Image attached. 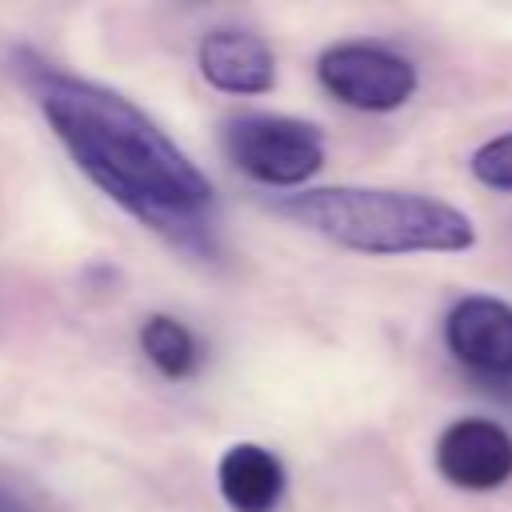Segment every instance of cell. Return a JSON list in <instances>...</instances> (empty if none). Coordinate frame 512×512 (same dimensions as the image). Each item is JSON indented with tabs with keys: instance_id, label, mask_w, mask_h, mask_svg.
<instances>
[{
	"instance_id": "6da1fadb",
	"label": "cell",
	"mask_w": 512,
	"mask_h": 512,
	"mask_svg": "<svg viewBox=\"0 0 512 512\" xmlns=\"http://www.w3.org/2000/svg\"><path fill=\"white\" fill-rule=\"evenodd\" d=\"M20 80L72 164L148 228L192 240L212 212V180L128 96L72 76L32 52H16Z\"/></svg>"
},
{
	"instance_id": "7a4b0ae2",
	"label": "cell",
	"mask_w": 512,
	"mask_h": 512,
	"mask_svg": "<svg viewBox=\"0 0 512 512\" xmlns=\"http://www.w3.org/2000/svg\"><path fill=\"white\" fill-rule=\"evenodd\" d=\"M276 212L292 224L364 256H412V252H468L476 224L448 200L404 188L328 184L300 188L276 200Z\"/></svg>"
},
{
	"instance_id": "3957f363",
	"label": "cell",
	"mask_w": 512,
	"mask_h": 512,
	"mask_svg": "<svg viewBox=\"0 0 512 512\" xmlns=\"http://www.w3.org/2000/svg\"><path fill=\"white\" fill-rule=\"evenodd\" d=\"M228 160L256 184L304 188L324 168V136L316 124L272 112H244L224 124Z\"/></svg>"
},
{
	"instance_id": "277c9868",
	"label": "cell",
	"mask_w": 512,
	"mask_h": 512,
	"mask_svg": "<svg viewBox=\"0 0 512 512\" xmlns=\"http://www.w3.org/2000/svg\"><path fill=\"white\" fill-rule=\"evenodd\" d=\"M316 80L328 96L356 112H392L408 104L420 84L416 64L408 56L368 40H344L324 48L316 60Z\"/></svg>"
},
{
	"instance_id": "5b68a950",
	"label": "cell",
	"mask_w": 512,
	"mask_h": 512,
	"mask_svg": "<svg viewBox=\"0 0 512 512\" xmlns=\"http://www.w3.org/2000/svg\"><path fill=\"white\" fill-rule=\"evenodd\" d=\"M432 460L452 488L492 492L512 480V436L488 416H464L440 432Z\"/></svg>"
},
{
	"instance_id": "8992f818",
	"label": "cell",
	"mask_w": 512,
	"mask_h": 512,
	"mask_svg": "<svg viewBox=\"0 0 512 512\" xmlns=\"http://www.w3.org/2000/svg\"><path fill=\"white\" fill-rule=\"evenodd\" d=\"M448 352L476 376L508 380L512 376V304L500 296H464L444 320Z\"/></svg>"
},
{
	"instance_id": "52a82bcc",
	"label": "cell",
	"mask_w": 512,
	"mask_h": 512,
	"mask_svg": "<svg viewBox=\"0 0 512 512\" xmlns=\"http://www.w3.org/2000/svg\"><path fill=\"white\" fill-rule=\"evenodd\" d=\"M200 76L228 96H260L276 84L272 48L244 28H212L196 44Z\"/></svg>"
},
{
	"instance_id": "ba28073f",
	"label": "cell",
	"mask_w": 512,
	"mask_h": 512,
	"mask_svg": "<svg viewBox=\"0 0 512 512\" xmlns=\"http://www.w3.org/2000/svg\"><path fill=\"white\" fill-rule=\"evenodd\" d=\"M220 496L232 512H276L284 496V464L264 444H232L216 464Z\"/></svg>"
},
{
	"instance_id": "9c48e42d",
	"label": "cell",
	"mask_w": 512,
	"mask_h": 512,
	"mask_svg": "<svg viewBox=\"0 0 512 512\" xmlns=\"http://www.w3.org/2000/svg\"><path fill=\"white\" fill-rule=\"evenodd\" d=\"M140 348H144V356L156 364V372L168 376V380H188V376H196V368H200V360H204V352H200L192 328L180 324L176 316H164V312H152V316L140 324Z\"/></svg>"
},
{
	"instance_id": "30bf717a",
	"label": "cell",
	"mask_w": 512,
	"mask_h": 512,
	"mask_svg": "<svg viewBox=\"0 0 512 512\" xmlns=\"http://www.w3.org/2000/svg\"><path fill=\"white\" fill-rule=\"evenodd\" d=\"M468 168H472V176H476L484 188L512 192V132L484 140V144L472 152Z\"/></svg>"
},
{
	"instance_id": "8fae6325",
	"label": "cell",
	"mask_w": 512,
	"mask_h": 512,
	"mask_svg": "<svg viewBox=\"0 0 512 512\" xmlns=\"http://www.w3.org/2000/svg\"><path fill=\"white\" fill-rule=\"evenodd\" d=\"M0 512H20V504H16L8 492H0Z\"/></svg>"
}]
</instances>
